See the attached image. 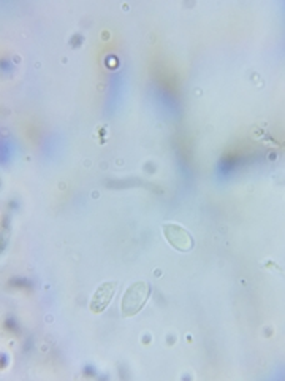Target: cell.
Segmentation results:
<instances>
[{"mask_svg": "<svg viewBox=\"0 0 285 381\" xmlns=\"http://www.w3.org/2000/svg\"><path fill=\"white\" fill-rule=\"evenodd\" d=\"M147 297H149V285L145 281H136L132 286H129L122 297V315L127 318L135 316L145 307Z\"/></svg>", "mask_w": 285, "mask_h": 381, "instance_id": "1", "label": "cell"}, {"mask_svg": "<svg viewBox=\"0 0 285 381\" xmlns=\"http://www.w3.org/2000/svg\"><path fill=\"white\" fill-rule=\"evenodd\" d=\"M163 236L173 248L182 251V253H189L195 245L192 236H190L186 229L177 224H171V222L163 226Z\"/></svg>", "mask_w": 285, "mask_h": 381, "instance_id": "2", "label": "cell"}, {"mask_svg": "<svg viewBox=\"0 0 285 381\" xmlns=\"http://www.w3.org/2000/svg\"><path fill=\"white\" fill-rule=\"evenodd\" d=\"M116 291H117L116 281H106V283L100 285L91 299L92 313H102L103 310L110 305L111 299L115 297Z\"/></svg>", "mask_w": 285, "mask_h": 381, "instance_id": "3", "label": "cell"}]
</instances>
